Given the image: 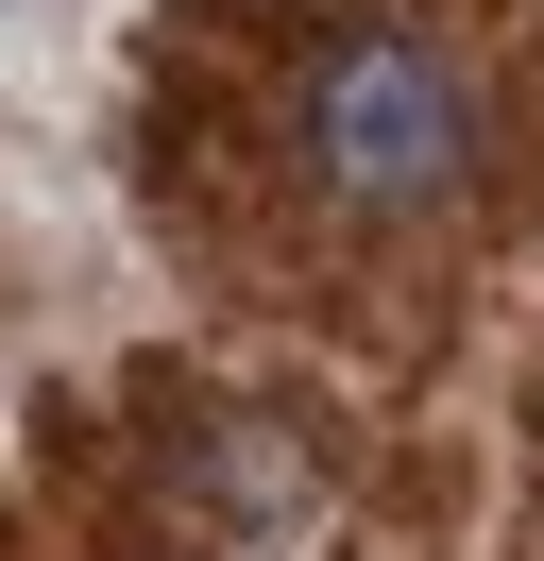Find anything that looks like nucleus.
Wrapping results in <instances>:
<instances>
[{
  "mask_svg": "<svg viewBox=\"0 0 544 561\" xmlns=\"http://www.w3.org/2000/svg\"><path fill=\"white\" fill-rule=\"evenodd\" d=\"M290 137H306V187L340 221H460V187H476V69L426 18H340L306 51Z\"/></svg>",
  "mask_w": 544,
  "mask_h": 561,
  "instance_id": "f257e3e1",
  "label": "nucleus"
}]
</instances>
